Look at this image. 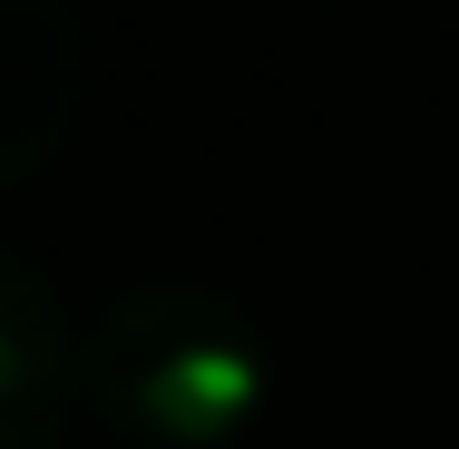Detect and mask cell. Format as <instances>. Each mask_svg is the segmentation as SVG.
<instances>
[{
	"label": "cell",
	"mask_w": 459,
	"mask_h": 449,
	"mask_svg": "<svg viewBox=\"0 0 459 449\" xmlns=\"http://www.w3.org/2000/svg\"><path fill=\"white\" fill-rule=\"evenodd\" d=\"M89 410L137 449H235L264 420V342L235 303L186 283H127L89 313Z\"/></svg>",
	"instance_id": "1"
},
{
	"label": "cell",
	"mask_w": 459,
	"mask_h": 449,
	"mask_svg": "<svg viewBox=\"0 0 459 449\" xmlns=\"http://www.w3.org/2000/svg\"><path fill=\"white\" fill-rule=\"evenodd\" d=\"M89 323L59 303V283L0 245V449H59L89 410Z\"/></svg>",
	"instance_id": "2"
},
{
	"label": "cell",
	"mask_w": 459,
	"mask_h": 449,
	"mask_svg": "<svg viewBox=\"0 0 459 449\" xmlns=\"http://www.w3.org/2000/svg\"><path fill=\"white\" fill-rule=\"evenodd\" d=\"M89 108L79 0H0V186H30Z\"/></svg>",
	"instance_id": "3"
}]
</instances>
